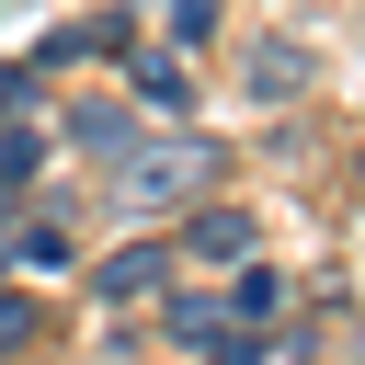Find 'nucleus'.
Instances as JSON below:
<instances>
[{"label": "nucleus", "mask_w": 365, "mask_h": 365, "mask_svg": "<svg viewBox=\"0 0 365 365\" xmlns=\"http://www.w3.org/2000/svg\"><path fill=\"white\" fill-rule=\"evenodd\" d=\"M137 91H148V114H182L194 91H182V57H137Z\"/></svg>", "instance_id": "nucleus-8"}, {"label": "nucleus", "mask_w": 365, "mask_h": 365, "mask_svg": "<svg viewBox=\"0 0 365 365\" xmlns=\"http://www.w3.org/2000/svg\"><path fill=\"white\" fill-rule=\"evenodd\" d=\"M103 182H114V205H137V217H194V205H217L228 148H217V137H194V125H160V137H137Z\"/></svg>", "instance_id": "nucleus-1"}, {"label": "nucleus", "mask_w": 365, "mask_h": 365, "mask_svg": "<svg viewBox=\"0 0 365 365\" xmlns=\"http://www.w3.org/2000/svg\"><path fill=\"white\" fill-rule=\"evenodd\" d=\"M205 365H262V331H217V342H205Z\"/></svg>", "instance_id": "nucleus-12"}, {"label": "nucleus", "mask_w": 365, "mask_h": 365, "mask_svg": "<svg viewBox=\"0 0 365 365\" xmlns=\"http://www.w3.org/2000/svg\"><path fill=\"white\" fill-rule=\"evenodd\" d=\"M217 308H228V319H240V331H262V319H274V308H285V274H274V262H240V285H228V297H217Z\"/></svg>", "instance_id": "nucleus-6"}, {"label": "nucleus", "mask_w": 365, "mask_h": 365, "mask_svg": "<svg viewBox=\"0 0 365 365\" xmlns=\"http://www.w3.org/2000/svg\"><path fill=\"white\" fill-rule=\"evenodd\" d=\"M34 331H46V319H34V297H11V285H0V354H23Z\"/></svg>", "instance_id": "nucleus-10"}, {"label": "nucleus", "mask_w": 365, "mask_h": 365, "mask_svg": "<svg viewBox=\"0 0 365 365\" xmlns=\"http://www.w3.org/2000/svg\"><path fill=\"white\" fill-rule=\"evenodd\" d=\"M171 251H182V262H228V274H240V262H262V217H251V205H194V217L171 228Z\"/></svg>", "instance_id": "nucleus-3"}, {"label": "nucleus", "mask_w": 365, "mask_h": 365, "mask_svg": "<svg viewBox=\"0 0 365 365\" xmlns=\"http://www.w3.org/2000/svg\"><path fill=\"white\" fill-rule=\"evenodd\" d=\"M160 331H182V342L205 354V342L228 331V308H217V297H194V285H171V297H160Z\"/></svg>", "instance_id": "nucleus-7"}, {"label": "nucleus", "mask_w": 365, "mask_h": 365, "mask_svg": "<svg viewBox=\"0 0 365 365\" xmlns=\"http://www.w3.org/2000/svg\"><path fill=\"white\" fill-rule=\"evenodd\" d=\"M11 262H34V274H57V262H68V240H57V217H34V228H11Z\"/></svg>", "instance_id": "nucleus-9"}, {"label": "nucleus", "mask_w": 365, "mask_h": 365, "mask_svg": "<svg viewBox=\"0 0 365 365\" xmlns=\"http://www.w3.org/2000/svg\"><path fill=\"white\" fill-rule=\"evenodd\" d=\"M68 148H91V160L114 171V160L137 148V114H125V103H68Z\"/></svg>", "instance_id": "nucleus-5"}, {"label": "nucleus", "mask_w": 365, "mask_h": 365, "mask_svg": "<svg viewBox=\"0 0 365 365\" xmlns=\"http://www.w3.org/2000/svg\"><path fill=\"white\" fill-rule=\"evenodd\" d=\"M240 91H251V103H297V91H308V46H274V34H262V46L240 57Z\"/></svg>", "instance_id": "nucleus-4"}, {"label": "nucleus", "mask_w": 365, "mask_h": 365, "mask_svg": "<svg viewBox=\"0 0 365 365\" xmlns=\"http://www.w3.org/2000/svg\"><path fill=\"white\" fill-rule=\"evenodd\" d=\"M217 23H228V11H217V0H171V34H182V46H205V34H217Z\"/></svg>", "instance_id": "nucleus-11"}, {"label": "nucleus", "mask_w": 365, "mask_h": 365, "mask_svg": "<svg viewBox=\"0 0 365 365\" xmlns=\"http://www.w3.org/2000/svg\"><path fill=\"white\" fill-rule=\"evenodd\" d=\"M171 262H182L171 240H114V251H103L80 285H91L103 308H160V297H171Z\"/></svg>", "instance_id": "nucleus-2"}]
</instances>
